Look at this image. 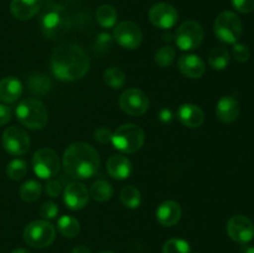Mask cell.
Listing matches in <instances>:
<instances>
[{
    "label": "cell",
    "mask_w": 254,
    "mask_h": 253,
    "mask_svg": "<svg viewBox=\"0 0 254 253\" xmlns=\"http://www.w3.org/2000/svg\"><path fill=\"white\" fill-rule=\"evenodd\" d=\"M50 68L57 79L73 82L83 78L89 69V59L74 42H62L55 47L50 57Z\"/></svg>",
    "instance_id": "6da1fadb"
},
{
    "label": "cell",
    "mask_w": 254,
    "mask_h": 253,
    "mask_svg": "<svg viewBox=\"0 0 254 253\" xmlns=\"http://www.w3.org/2000/svg\"><path fill=\"white\" fill-rule=\"evenodd\" d=\"M62 165L67 175L77 180L89 179L98 171L101 165L99 154L87 143H73L64 150Z\"/></svg>",
    "instance_id": "7a4b0ae2"
},
{
    "label": "cell",
    "mask_w": 254,
    "mask_h": 253,
    "mask_svg": "<svg viewBox=\"0 0 254 253\" xmlns=\"http://www.w3.org/2000/svg\"><path fill=\"white\" fill-rule=\"evenodd\" d=\"M17 119L26 128L39 130L46 126L49 112L45 104L37 98H25L16 107Z\"/></svg>",
    "instance_id": "3957f363"
},
{
    "label": "cell",
    "mask_w": 254,
    "mask_h": 253,
    "mask_svg": "<svg viewBox=\"0 0 254 253\" xmlns=\"http://www.w3.org/2000/svg\"><path fill=\"white\" fill-rule=\"evenodd\" d=\"M69 16L64 7L57 4H49L40 20L42 34L49 39H59L69 29Z\"/></svg>",
    "instance_id": "277c9868"
},
{
    "label": "cell",
    "mask_w": 254,
    "mask_h": 253,
    "mask_svg": "<svg viewBox=\"0 0 254 253\" xmlns=\"http://www.w3.org/2000/svg\"><path fill=\"white\" fill-rule=\"evenodd\" d=\"M111 141L117 150L133 154L143 146L145 141V133L136 124L127 123L118 126L117 130L112 133Z\"/></svg>",
    "instance_id": "5b68a950"
},
{
    "label": "cell",
    "mask_w": 254,
    "mask_h": 253,
    "mask_svg": "<svg viewBox=\"0 0 254 253\" xmlns=\"http://www.w3.org/2000/svg\"><path fill=\"white\" fill-rule=\"evenodd\" d=\"M243 31V25L237 14L222 11L215 20L213 32L216 37L226 44H236Z\"/></svg>",
    "instance_id": "8992f818"
},
{
    "label": "cell",
    "mask_w": 254,
    "mask_h": 253,
    "mask_svg": "<svg viewBox=\"0 0 254 253\" xmlns=\"http://www.w3.org/2000/svg\"><path fill=\"white\" fill-rule=\"evenodd\" d=\"M56 230L54 225L46 220H36L30 222L24 230V240L34 248H46L54 243Z\"/></svg>",
    "instance_id": "52a82bcc"
},
{
    "label": "cell",
    "mask_w": 254,
    "mask_h": 253,
    "mask_svg": "<svg viewBox=\"0 0 254 253\" xmlns=\"http://www.w3.org/2000/svg\"><path fill=\"white\" fill-rule=\"evenodd\" d=\"M203 36L205 32L200 22L195 20H188L176 30L175 42L179 49L183 51H192L200 47L203 41Z\"/></svg>",
    "instance_id": "ba28073f"
},
{
    "label": "cell",
    "mask_w": 254,
    "mask_h": 253,
    "mask_svg": "<svg viewBox=\"0 0 254 253\" xmlns=\"http://www.w3.org/2000/svg\"><path fill=\"white\" fill-rule=\"evenodd\" d=\"M61 161L55 150L50 148L39 149L32 158V168L40 179H52L60 170Z\"/></svg>",
    "instance_id": "9c48e42d"
},
{
    "label": "cell",
    "mask_w": 254,
    "mask_h": 253,
    "mask_svg": "<svg viewBox=\"0 0 254 253\" xmlns=\"http://www.w3.org/2000/svg\"><path fill=\"white\" fill-rule=\"evenodd\" d=\"M122 111L133 117L143 116L149 109V98L138 88H128L119 97Z\"/></svg>",
    "instance_id": "30bf717a"
},
{
    "label": "cell",
    "mask_w": 254,
    "mask_h": 253,
    "mask_svg": "<svg viewBox=\"0 0 254 253\" xmlns=\"http://www.w3.org/2000/svg\"><path fill=\"white\" fill-rule=\"evenodd\" d=\"M113 37L123 49L135 50L143 41V32L135 22L122 21L114 27Z\"/></svg>",
    "instance_id": "8fae6325"
},
{
    "label": "cell",
    "mask_w": 254,
    "mask_h": 253,
    "mask_svg": "<svg viewBox=\"0 0 254 253\" xmlns=\"http://www.w3.org/2000/svg\"><path fill=\"white\" fill-rule=\"evenodd\" d=\"M2 146L12 155H24L30 149V136L19 126H9L2 133Z\"/></svg>",
    "instance_id": "7c38bea8"
},
{
    "label": "cell",
    "mask_w": 254,
    "mask_h": 253,
    "mask_svg": "<svg viewBox=\"0 0 254 253\" xmlns=\"http://www.w3.org/2000/svg\"><path fill=\"white\" fill-rule=\"evenodd\" d=\"M227 233L235 242L246 245L254 238V225L252 221L243 215H236L228 220Z\"/></svg>",
    "instance_id": "4fadbf2b"
},
{
    "label": "cell",
    "mask_w": 254,
    "mask_h": 253,
    "mask_svg": "<svg viewBox=\"0 0 254 253\" xmlns=\"http://www.w3.org/2000/svg\"><path fill=\"white\" fill-rule=\"evenodd\" d=\"M149 20L159 29H171L179 20L178 10L168 2H158L149 10Z\"/></svg>",
    "instance_id": "5bb4252c"
},
{
    "label": "cell",
    "mask_w": 254,
    "mask_h": 253,
    "mask_svg": "<svg viewBox=\"0 0 254 253\" xmlns=\"http://www.w3.org/2000/svg\"><path fill=\"white\" fill-rule=\"evenodd\" d=\"M89 200V191L78 181L69 183L64 191V202L69 210L78 211L86 207Z\"/></svg>",
    "instance_id": "9a60e30c"
},
{
    "label": "cell",
    "mask_w": 254,
    "mask_h": 253,
    "mask_svg": "<svg viewBox=\"0 0 254 253\" xmlns=\"http://www.w3.org/2000/svg\"><path fill=\"white\" fill-rule=\"evenodd\" d=\"M178 66L184 76L192 79L201 78L206 71L205 62L197 55H183L179 57Z\"/></svg>",
    "instance_id": "2e32d148"
},
{
    "label": "cell",
    "mask_w": 254,
    "mask_h": 253,
    "mask_svg": "<svg viewBox=\"0 0 254 253\" xmlns=\"http://www.w3.org/2000/svg\"><path fill=\"white\" fill-rule=\"evenodd\" d=\"M240 103L232 96L222 97L216 107V116H217L218 121L225 124H230L237 121L240 117Z\"/></svg>",
    "instance_id": "e0dca14e"
},
{
    "label": "cell",
    "mask_w": 254,
    "mask_h": 253,
    "mask_svg": "<svg viewBox=\"0 0 254 253\" xmlns=\"http://www.w3.org/2000/svg\"><path fill=\"white\" fill-rule=\"evenodd\" d=\"M183 210L176 201H164L156 210V220L165 227H171L180 221Z\"/></svg>",
    "instance_id": "ac0fdd59"
},
{
    "label": "cell",
    "mask_w": 254,
    "mask_h": 253,
    "mask_svg": "<svg viewBox=\"0 0 254 253\" xmlns=\"http://www.w3.org/2000/svg\"><path fill=\"white\" fill-rule=\"evenodd\" d=\"M178 118L188 128H198L205 122V113L196 104H181L178 109Z\"/></svg>",
    "instance_id": "d6986e66"
},
{
    "label": "cell",
    "mask_w": 254,
    "mask_h": 253,
    "mask_svg": "<svg viewBox=\"0 0 254 253\" xmlns=\"http://www.w3.org/2000/svg\"><path fill=\"white\" fill-rule=\"evenodd\" d=\"M42 0H11L10 11L17 20H30L41 10Z\"/></svg>",
    "instance_id": "ffe728a7"
},
{
    "label": "cell",
    "mask_w": 254,
    "mask_h": 253,
    "mask_svg": "<svg viewBox=\"0 0 254 253\" xmlns=\"http://www.w3.org/2000/svg\"><path fill=\"white\" fill-rule=\"evenodd\" d=\"M107 170L113 179L126 180L133 171V165L127 156L121 154H114L107 161Z\"/></svg>",
    "instance_id": "44dd1931"
},
{
    "label": "cell",
    "mask_w": 254,
    "mask_h": 253,
    "mask_svg": "<svg viewBox=\"0 0 254 253\" xmlns=\"http://www.w3.org/2000/svg\"><path fill=\"white\" fill-rule=\"evenodd\" d=\"M22 84L15 77H5L0 81V101L4 103H14L21 97Z\"/></svg>",
    "instance_id": "7402d4cb"
},
{
    "label": "cell",
    "mask_w": 254,
    "mask_h": 253,
    "mask_svg": "<svg viewBox=\"0 0 254 253\" xmlns=\"http://www.w3.org/2000/svg\"><path fill=\"white\" fill-rule=\"evenodd\" d=\"M57 230H59V232L64 237L73 238L81 231V225H79V221L76 217L64 215L60 217L59 221H57Z\"/></svg>",
    "instance_id": "603a6c76"
},
{
    "label": "cell",
    "mask_w": 254,
    "mask_h": 253,
    "mask_svg": "<svg viewBox=\"0 0 254 253\" xmlns=\"http://www.w3.org/2000/svg\"><path fill=\"white\" fill-rule=\"evenodd\" d=\"M113 186L106 180H97L89 189V195L98 202H106L113 196Z\"/></svg>",
    "instance_id": "cb8c5ba5"
},
{
    "label": "cell",
    "mask_w": 254,
    "mask_h": 253,
    "mask_svg": "<svg viewBox=\"0 0 254 253\" xmlns=\"http://www.w3.org/2000/svg\"><path fill=\"white\" fill-rule=\"evenodd\" d=\"M230 52L226 47H215L208 55V63L213 69L222 71L230 64Z\"/></svg>",
    "instance_id": "d4e9b609"
},
{
    "label": "cell",
    "mask_w": 254,
    "mask_h": 253,
    "mask_svg": "<svg viewBox=\"0 0 254 253\" xmlns=\"http://www.w3.org/2000/svg\"><path fill=\"white\" fill-rule=\"evenodd\" d=\"M51 87V79L47 78L44 74H34L27 79V88L36 96H45L46 93H49Z\"/></svg>",
    "instance_id": "484cf974"
},
{
    "label": "cell",
    "mask_w": 254,
    "mask_h": 253,
    "mask_svg": "<svg viewBox=\"0 0 254 253\" xmlns=\"http://www.w3.org/2000/svg\"><path fill=\"white\" fill-rule=\"evenodd\" d=\"M96 17L98 24L101 25L104 29H111L114 27L116 25L117 19H118V14H117V10L114 9L112 5L104 4L97 9Z\"/></svg>",
    "instance_id": "4316f807"
},
{
    "label": "cell",
    "mask_w": 254,
    "mask_h": 253,
    "mask_svg": "<svg viewBox=\"0 0 254 253\" xmlns=\"http://www.w3.org/2000/svg\"><path fill=\"white\" fill-rule=\"evenodd\" d=\"M122 203L128 208H138L141 203V193L135 186L128 185L124 186L121 191Z\"/></svg>",
    "instance_id": "83f0119b"
},
{
    "label": "cell",
    "mask_w": 254,
    "mask_h": 253,
    "mask_svg": "<svg viewBox=\"0 0 254 253\" xmlns=\"http://www.w3.org/2000/svg\"><path fill=\"white\" fill-rule=\"evenodd\" d=\"M103 81L112 89H119L126 83V74L118 67H109L104 71Z\"/></svg>",
    "instance_id": "f1b7e54d"
},
{
    "label": "cell",
    "mask_w": 254,
    "mask_h": 253,
    "mask_svg": "<svg viewBox=\"0 0 254 253\" xmlns=\"http://www.w3.org/2000/svg\"><path fill=\"white\" fill-rule=\"evenodd\" d=\"M41 184L35 180H30L22 184L19 190V195L21 200H24L25 202H34V201H36L41 196Z\"/></svg>",
    "instance_id": "f546056e"
},
{
    "label": "cell",
    "mask_w": 254,
    "mask_h": 253,
    "mask_svg": "<svg viewBox=\"0 0 254 253\" xmlns=\"http://www.w3.org/2000/svg\"><path fill=\"white\" fill-rule=\"evenodd\" d=\"M27 174V164L26 161L21 160V159H14L10 161L6 166V175L9 176L11 180H21L25 175Z\"/></svg>",
    "instance_id": "4dcf8cb0"
},
{
    "label": "cell",
    "mask_w": 254,
    "mask_h": 253,
    "mask_svg": "<svg viewBox=\"0 0 254 253\" xmlns=\"http://www.w3.org/2000/svg\"><path fill=\"white\" fill-rule=\"evenodd\" d=\"M163 253H191V247L183 238H170L164 243Z\"/></svg>",
    "instance_id": "1f68e13d"
},
{
    "label": "cell",
    "mask_w": 254,
    "mask_h": 253,
    "mask_svg": "<svg viewBox=\"0 0 254 253\" xmlns=\"http://www.w3.org/2000/svg\"><path fill=\"white\" fill-rule=\"evenodd\" d=\"M176 57V51L171 46H163L155 52V62L160 67H169Z\"/></svg>",
    "instance_id": "d6a6232c"
},
{
    "label": "cell",
    "mask_w": 254,
    "mask_h": 253,
    "mask_svg": "<svg viewBox=\"0 0 254 253\" xmlns=\"http://www.w3.org/2000/svg\"><path fill=\"white\" fill-rule=\"evenodd\" d=\"M232 56L236 61L238 62H247L251 59V50L247 45L245 44H237L236 42L235 46L232 49Z\"/></svg>",
    "instance_id": "836d02e7"
},
{
    "label": "cell",
    "mask_w": 254,
    "mask_h": 253,
    "mask_svg": "<svg viewBox=\"0 0 254 253\" xmlns=\"http://www.w3.org/2000/svg\"><path fill=\"white\" fill-rule=\"evenodd\" d=\"M40 215L46 220H52L59 215V207L54 201H47V202L42 203L40 207Z\"/></svg>",
    "instance_id": "e575fe53"
},
{
    "label": "cell",
    "mask_w": 254,
    "mask_h": 253,
    "mask_svg": "<svg viewBox=\"0 0 254 253\" xmlns=\"http://www.w3.org/2000/svg\"><path fill=\"white\" fill-rule=\"evenodd\" d=\"M232 5L242 14H250L254 10V0H232Z\"/></svg>",
    "instance_id": "d590c367"
},
{
    "label": "cell",
    "mask_w": 254,
    "mask_h": 253,
    "mask_svg": "<svg viewBox=\"0 0 254 253\" xmlns=\"http://www.w3.org/2000/svg\"><path fill=\"white\" fill-rule=\"evenodd\" d=\"M61 190L62 186L61 184H60V181L57 180H49L46 186H45V191H46V193L50 197H57V196H60Z\"/></svg>",
    "instance_id": "8d00e7d4"
},
{
    "label": "cell",
    "mask_w": 254,
    "mask_h": 253,
    "mask_svg": "<svg viewBox=\"0 0 254 253\" xmlns=\"http://www.w3.org/2000/svg\"><path fill=\"white\" fill-rule=\"evenodd\" d=\"M96 44H97V49H98L99 51L108 49V47H111V44H112V36L109 34H101L98 37H97Z\"/></svg>",
    "instance_id": "74e56055"
},
{
    "label": "cell",
    "mask_w": 254,
    "mask_h": 253,
    "mask_svg": "<svg viewBox=\"0 0 254 253\" xmlns=\"http://www.w3.org/2000/svg\"><path fill=\"white\" fill-rule=\"evenodd\" d=\"M11 108L6 104H0V126H5L11 119Z\"/></svg>",
    "instance_id": "f35d334b"
},
{
    "label": "cell",
    "mask_w": 254,
    "mask_h": 253,
    "mask_svg": "<svg viewBox=\"0 0 254 253\" xmlns=\"http://www.w3.org/2000/svg\"><path fill=\"white\" fill-rule=\"evenodd\" d=\"M94 135H96V140H98L99 143H103V144L111 141V138H112V133L109 131V129L107 128L97 129Z\"/></svg>",
    "instance_id": "ab89813d"
},
{
    "label": "cell",
    "mask_w": 254,
    "mask_h": 253,
    "mask_svg": "<svg viewBox=\"0 0 254 253\" xmlns=\"http://www.w3.org/2000/svg\"><path fill=\"white\" fill-rule=\"evenodd\" d=\"M173 112L169 108L163 109V111L160 112V121L163 122V123H169V122H171L173 121Z\"/></svg>",
    "instance_id": "60d3db41"
},
{
    "label": "cell",
    "mask_w": 254,
    "mask_h": 253,
    "mask_svg": "<svg viewBox=\"0 0 254 253\" xmlns=\"http://www.w3.org/2000/svg\"><path fill=\"white\" fill-rule=\"evenodd\" d=\"M72 253H91L89 248L84 247V246H77V247L73 248Z\"/></svg>",
    "instance_id": "b9f144b4"
},
{
    "label": "cell",
    "mask_w": 254,
    "mask_h": 253,
    "mask_svg": "<svg viewBox=\"0 0 254 253\" xmlns=\"http://www.w3.org/2000/svg\"><path fill=\"white\" fill-rule=\"evenodd\" d=\"M11 253H30V252H29V251L24 250V248H17V250L12 251Z\"/></svg>",
    "instance_id": "7bdbcfd3"
},
{
    "label": "cell",
    "mask_w": 254,
    "mask_h": 253,
    "mask_svg": "<svg viewBox=\"0 0 254 253\" xmlns=\"http://www.w3.org/2000/svg\"><path fill=\"white\" fill-rule=\"evenodd\" d=\"M243 253H254V247H246L243 250Z\"/></svg>",
    "instance_id": "ee69618b"
},
{
    "label": "cell",
    "mask_w": 254,
    "mask_h": 253,
    "mask_svg": "<svg viewBox=\"0 0 254 253\" xmlns=\"http://www.w3.org/2000/svg\"><path fill=\"white\" fill-rule=\"evenodd\" d=\"M99 253H114V252H112V251H102V252Z\"/></svg>",
    "instance_id": "f6af8a7d"
}]
</instances>
